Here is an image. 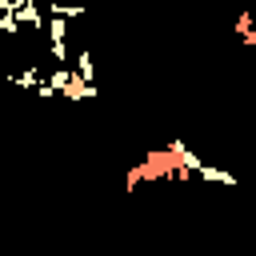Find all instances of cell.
<instances>
[{"label": "cell", "instance_id": "cell-6", "mask_svg": "<svg viewBox=\"0 0 256 256\" xmlns=\"http://www.w3.org/2000/svg\"><path fill=\"white\" fill-rule=\"evenodd\" d=\"M0 84H8V68H0Z\"/></svg>", "mask_w": 256, "mask_h": 256}, {"label": "cell", "instance_id": "cell-5", "mask_svg": "<svg viewBox=\"0 0 256 256\" xmlns=\"http://www.w3.org/2000/svg\"><path fill=\"white\" fill-rule=\"evenodd\" d=\"M236 32H240V40H244L248 48H256V16H252V8H244V12L236 16Z\"/></svg>", "mask_w": 256, "mask_h": 256}, {"label": "cell", "instance_id": "cell-4", "mask_svg": "<svg viewBox=\"0 0 256 256\" xmlns=\"http://www.w3.org/2000/svg\"><path fill=\"white\" fill-rule=\"evenodd\" d=\"M48 16H60V20H80V16H88V4H64V0H48Z\"/></svg>", "mask_w": 256, "mask_h": 256}, {"label": "cell", "instance_id": "cell-1", "mask_svg": "<svg viewBox=\"0 0 256 256\" xmlns=\"http://www.w3.org/2000/svg\"><path fill=\"white\" fill-rule=\"evenodd\" d=\"M8 84H16V88H24V92H28V88L36 92V88L44 84V72H40V64H24V68H16V72H8Z\"/></svg>", "mask_w": 256, "mask_h": 256}, {"label": "cell", "instance_id": "cell-2", "mask_svg": "<svg viewBox=\"0 0 256 256\" xmlns=\"http://www.w3.org/2000/svg\"><path fill=\"white\" fill-rule=\"evenodd\" d=\"M72 72H76V80H84V84H96V64H92V48H80V52H76V64H72Z\"/></svg>", "mask_w": 256, "mask_h": 256}, {"label": "cell", "instance_id": "cell-3", "mask_svg": "<svg viewBox=\"0 0 256 256\" xmlns=\"http://www.w3.org/2000/svg\"><path fill=\"white\" fill-rule=\"evenodd\" d=\"M196 176H200V180H208V184H228V188H236V176H232L228 168H216V164H208V160L196 168Z\"/></svg>", "mask_w": 256, "mask_h": 256}]
</instances>
